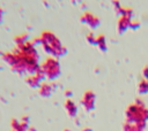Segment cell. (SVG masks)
<instances>
[{
  "instance_id": "1",
  "label": "cell",
  "mask_w": 148,
  "mask_h": 131,
  "mask_svg": "<svg viewBox=\"0 0 148 131\" xmlns=\"http://www.w3.org/2000/svg\"><path fill=\"white\" fill-rule=\"evenodd\" d=\"M40 43L43 45V47L45 48V51H47L49 53H53V54H58L62 47L60 41L58 40V38L50 31H44L40 36Z\"/></svg>"
},
{
  "instance_id": "2",
  "label": "cell",
  "mask_w": 148,
  "mask_h": 131,
  "mask_svg": "<svg viewBox=\"0 0 148 131\" xmlns=\"http://www.w3.org/2000/svg\"><path fill=\"white\" fill-rule=\"evenodd\" d=\"M81 21L83 23L88 24L92 29L96 28V26H98V24H99V18L97 16H95L94 14H91V13H84V14H82Z\"/></svg>"
},
{
  "instance_id": "3",
  "label": "cell",
  "mask_w": 148,
  "mask_h": 131,
  "mask_svg": "<svg viewBox=\"0 0 148 131\" xmlns=\"http://www.w3.org/2000/svg\"><path fill=\"white\" fill-rule=\"evenodd\" d=\"M130 23H131V18L130 17L120 16V18L118 21V30L120 32H123L124 30H126L127 28H130Z\"/></svg>"
},
{
  "instance_id": "4",
  "label": "cell",
  "mask_w": 148,
  "mask_h": 131,
  "mask_svg": "<svg viewBox=\"0 0 148 131\" xmlns=\"http://www.w3.org/2000/svg\"><path fill=\"white\" fill-rule=\"evenodd\" d=\"M54 69H56V62L53 60H47L44 63V71L49 76H52L54 74Z\"/></svg>"
},
{
  "instance_id": "5",
  "label": "cell",
  "mask_w": 148,
  "mask_h": 131,
  "mask_svg": "<svg viewBox=\"0 0 148 131\" xmlns=\"http://www.w3.org/2000/svg\"><path fill=\"white\" fill-rule=\"evenodd\" d=\"M14 41H15V44L17 46H21V45H23L24 43L28 41V34L27 33H21L18 36L14 37Z\"/></svg>"
},
{
  "instance_id": "6",
  "label": "cell",
  "mask_w": 148,
  "mask_h": 131,
  "mask_svg": "<svg viewBox=\"0 0 148 131\" xmlns=\"http://www.w3.org/2000/svg\"><path fill=\"white\" fill-rule=\"evenodd\" d=\"M27 82H28L31 86H36V85L38 84V78L35 77V76H32V77H29V78L27 79Z\"/></svg>"
},
{
  "instance_id": "7",
  "label": "cell",
  "mask_w": 148,
  "mask_h": 131,
  "mask_svg": "<svg viewBox=\"0 0 148 131\" xmlns=\"http://www.w3.org/2000/svg\"><path fill=\"white\" fill-rule=\"evenodd\" d=\"M96 41L98 43V45H99L101 47L105 48V46H104V37H103V36H98L97 39H96Z\"/></svg>"
},
{
  "instance_id": "8",
  "label": "cell",
  "mask_w": 148,
  "mask_h": 131,
  "mask_svg": "<svg viewBox=\"0 0 148 131\" xmlns=\"http://www.w3.org/2000/svg\"><path fill=\"white\" fill-rule=\"evenodd\" d=\"M139 26H140V23H139L138 21H131L130 28H132V29H138Z\"/></svg>"
},
{
  "instance_id": "9",
  "label": "cell",
  "mask_w": 148,
  "mask_h": 131,
  "mask_svg": "<svg viewBox=\"0 0 148 131\" xmlns=\"http://www.w3.org/2000/svg\"><path fill=\"white\" fill-rule=\"evenodd\" d=\"M2 18H3V9L0 7V23L2 22Z\"/></svg>"
},
{
  "instance_id": "10",
  "label": "cell",
  "mask_w": 148,
  "mask_h": 131,
  "mask_svg": "<svg viewBox=\"0 0 148 131\" xmlns=\"http://www.w3.org/2000/svg\"><path fill=\"white\" fill-rule=\"evenodd\" d=\"M88 39H89L90 41H95V38H94L92 33H89V34H88Z\"/></svg>"
},
{
  "instance_id": "11",
  "label": "cell",
  "mask_w": 148,
  "mask_h": 131,
  "mask_svg": "<svg viewBox=\"0 0 148 131\" xmlns=\"http://www.w3.org/2000/svg\"><path fill=\"white\" fill-rule=\"evenodd\" d=\"M72 1H73V2H75V1H76V0H72Z\"/></svg>"
}]
</instances>
